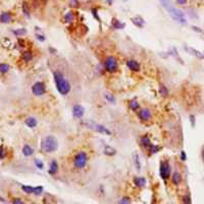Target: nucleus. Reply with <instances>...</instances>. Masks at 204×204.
Instances as JSON below:
<instances>
[{
    "label": "nucleus",
    "mask_w": 204,
    "mask_h": 204,
    "mask_svg": "<svg viewBox=\"0 0 204 204\" xmlns=\"http://www.w3.org/2000/svg\"><path fill=\"white\" fill-rule=\"evenodd\" d=\"M53 78H54V82L56 85V89L59 92V94L62 96L67 95L71 92L72 86L71 83L65 79L63 74L59 71H55L53 72Z\"/></svg>",
    "instance_id": "obj_1"
},
{
    "label": "nucleus",
    "mask_w": 204,
    "mask_h": 204,
    "mask_svg": "<svg viewBox=\"0 0 204 204\" xmlns=\"http://www.w3.org/2000/svg\"><path fill=\"white\" fill-rule=\"evenodd\" d=\"M160 1H161V3H162L164 8L168 11V13L172 17V20L177 21L182 25H186L187 24L186 17H185V13L183 12L182 10H180V9L176 8V7L172 6L171 4V2H169V0H160Z\"/></svg>",
    "instance_id": "obj_2"
},
{
    "label": "nucleus",
    "mask_w": 204,
    "mask_h": 204,
    "mask_svg": "<svg viewBox=\"0 0 204 204\" xmlns=\"http://www.w3.org/2000/svg\"><path fill=\"white\" fill-rule=\"evenodd\" d=\"M41 149L43 150L46 153H53L55 152L57 149H58V141L57 139L52 136V135H49V136L45 137L41 142Z\"/></svg>",
    "instance_id": "obj_3"
},
{
    "label": "nucleus",
    "mask_w": 204,
    "mask_h": 204,
    "mask_svg": "<svg viewBox=\"0 0 204 204\" xmlns=\"http://www.w3.org/2000/svg\"><path fill=\"white\" fill-rule=\"evenodd\" d=\"M104 68L106 72H110V74H113L117 70H118V63H117V59L115 58L114 56H107L104 61Z\"/></svg>",
    "instance_id": "obj_4"
},
{
    "label": "nucleus",
    "mask_w": 204,
    "mask_h": 204,
    "mask_svg": "<svg viewBox=\"0 0 204 204\" xmlns=\"http://www.w3.org/2000/svg\"><path fill=\"white\" fill-rule=\"evenodd\" d=\"M87 161H88L87 153L84 151H81L75 156L74 165H75V167H77L78 169H82L87 165Z\"/></svg>",
    "instance_id": "obj_5"
},
{
    "label": "nucleus",
    "mask_w": 204,
    "mask_h": 204,
    "mask_svg": "<svg viewBox=\"0 0 204 204\" xmlns=\"http://www.w3.org/2000/svg\"><path fill=\"white\" fill-rule=\"evenodd\" d=\"M85 125H86L89 129L94 130L95 132H97V133L108 135V136L111 135L110 130H108L105 126H103V125L97 124V122H85Z\"/></svg>",
    "instance_id": "obj_6"
},
{
    "label": "nucleus",
    "mask_w": 204,
    "mask_h": 204,
    "mask_svg": "<svg viewBox=\"0 0 204 204\" xmlns=\"http://www.w3.org/2000/svg\"><path fill=\"white\" fill-rule=\"evenodd\" d=\"M159 174L161 179L163 181H167L169 177L172 176V167L169 165L168 161H161L160 167H159Z\"/></svg>",
    "instance_id": "obj_7"
},
{
    "label": "nucleus",
    "mask_w": 204,
    "mask_h": 204,
    "mask_svg": "<svg viewBox=\"0 0 204 204\" xmlns=\"http://www.w3.org/2000/svg\"><path fill=\"white\" fill-rule=\"evenodd\" d=\"M46 92V87L43 82H36L32 86V93L35 96H42Z\"/></svg>",
    "instance_id": "obj_8"
},
{
    "label": "nucleus",
    "mask_w": 204,
    "mask_h": 204,
    "mask_svg": "<svg viewBox=\"0 0 204 204\" xmlns=\"http://www.w3.org/2000/svg\"><path fill=\"white\" fill-rule=\"evenodd\" d=\"M138 117L142 122H149L152 118V112L148 108H142L138 111Z\"/></svg>",
    "instance_id": "obj_9"
},
{
    "label": "nucleus",
    "mask_w": 204,
    "mask_h": 204,
    "mask_svg": "<svg viewBox=\"0 0 204 204\" xmlns=\"http://www.w3.org/2000/svg\"><path fill=\"white\" fill-rule=\"evenodd\" d=\"M127 67H128L129 70L132 71V72H140V70H141V65L136 59L127 60Z\"/></svg>",
    "instance_id": "obj_10"
},
{
    "label": "nucleus",
    "mask_w": 204,
    "mask_h": 204,
    "mask_svg": "<svg viewBox=\"0 0 204 204\" xmlns=\"http://www.w3.org/2000/svg\"><path fill=\"white\" fill-rule=\"evenodd\" d=\"M84 113H85V109L82 105H79L77 104L72 107V115L74 117L76 118H82L84 117Z\"/></svg>",
    "instance_id": "obj_11"
},
{
    "label": "nucleus",
    "mask_w": 204,
    "mask_h": 204,
    "mask_svg": "<svg viewBox=\"0 0 204 204\" xmlns=\"http://www.w3.org/2000/svg\"><path fill=\"white\" fill-rule=\"evenodd\" d=\"M184 49L189 53V54L195 56L196 58H199V59H204L203 58V52L199 51V50L195 49V48H192V47H188V46H185Z\"/></svg>",
    "instance_id": "obj_12"
},
{
    "label": "nucleus",
    "mask_w": 204,
    "mask_h": 204,
    "mask_svg": "<svg viewBox=\"0 0 204 204\" xmlns=\"http://www.w3.org/2000/svg\"><path fill=\"white\" fill-rule=\"evenodd\" d=\"M171 178H172V182L174 185H176V186H179V185L182 183V175L180 174V172H175L174 174H172L171 176Z\"/></svg>",
    "instance_id": "obj_13"
},
{
    "label": "nucleus",
    "mask_w": 204,
    "mask_h": 204,
    "mask_svg": "<svg viewBox=\"0 0 204 204\" xmlns=\"http://www.w3.org/2000/svg\"><path fill=\"white\" fill-rule=\"evenodd\" d=\"M57 172H58V163H57L56 160H52L51 162H50L48 172L51 176H53V175H56Z\"/></svg>",
    "instance_id": "obj_14"
},
{
    "label": "nucleus",
    "mask_w": 204,
    "mask_h": 204,
    "mask_svg": "<svg viewBox=\"0 0 204 204\" xmlns=\"http://www.w3.org/2000/svg\"><path fill=\"white\" fill-rule=\"evenodd\" d=\"M12 21V17L9 12H2L0 14V22L2 24H8Z\"/></svg>",
    "instance_id": "obj_15"
},
{
    "label": "nucleus",
    "mask_w": 204,
    "mask_h": 204,
    "mask_svg": "<svg viewBox=\"0 0 204 204\" xmlns=\"http://www.w3.org/2000/svg\"><path fill=\"white\" fill-rule=\"evenodd\" d=\"M134 184L138 188H143L146 186V179L144 177H136V178H134Z\"/></svg>",
    "instance_id": "obj_16"
},
{
    "label": "nucleus",
    "mask_w": 204,
    "mask_h": 204,
    "mask_svg": "<svg viewBox=\"0 0 204 204\" xmlns=\"http://www.w3.org/2000/svg\"><path fill=\"white\" fill-rule=\"evenodd\" d=\"M75 18H76V15H75V12L74 11H67V13L64 14L63 17V20L65 22H67V24H71V22H75Z\"/></svg>",
    "instance_id": "obj_17"
},
{
    "label": "nucleus",
    "mask_w": 204,
    "mask_h": 204,
    "mask_svg": "<svg viewBox=\"0 0 204 204\" xmlns=\"http://www.w3.org/2000/svg\"><path fill=\"white\" fill-rule=\"evenodd\" d=\"M141 145L143 146L144 148H149L150 146H151V140H150V138L149 136H147V135H144V136H142L141 137Z\"/></svg>",
    "instance_id": "obj_18"
},
{
    "label": "nucleus",
    "mask_w": 204,
    "mask_h": 204,
    "mask_svg": "<svg viewBox=\"0 0 204 204\" xmlns=\"http://www.w3.org/2000/svg\"><path fill=\"white\" fill-rule=\"evenodd\" d=\"M111 27H112L113 29L122 30V29H124L125 27H126V24L120 22V21L117 20V18H112V22H111Z\"/></svg>",
    "instance_id": "obj_19"
},
{
    "label": "nucleus",
    "mask_w": 204,
    "mask_h": 204,
    "mask_svg": "<svg viewBox=\"0 0 204 204\" xmlns=\"http://www.w3.org/2000/svg\"><path fill=\"white\" fill-rule=\"evenodd\" d=\"M158 91H159V94H160L161 97H163V98L168 97V94H169L168 89H167V86H164L163 84H159Z\"/></svg>",
    "instance_id": "obj_20"
},
{
    "label": "nucleus",
    "mask_w": 204,
    "mask_h": 204,
    "mask_svg": "<svg viewBox=\"0 0 204 204\" xmlns=\"http://www.w3.org/2000/svg\"><path fill=\"white\" fill-rule=\"evenodd\" d=\"M131 21H132L133 24L136 26V27H138V28H143L144 25H145V21H144L142 17H133Z\"/></svg>",
    "instance_id": "obj_21"
},
{
    "label": "nucleus",
    "mask_w": 204,
    "mask_h": 204,
    "mask_svg": "<svg viewBox=\"0 0 204 204\" xmlns=\"http://www.w3.org/2000/svg\"><path fill=\"white\" fill-rule=\"evenodd\" d=\"M22 154H24L25 156L27 157H29V156H32L34 154V149L31 147L30 145H25L24 147H22Z\"/></svg>",
    "instance_id": "obj_22"
},
{
    "label": "nucleus",
    "mask_w": 204,
    "mask_h": 204,
    "mask_svg": "<svg viewBox=\"0 0 204 204\" xmlns=\"http://www.w3.org/2000/svg\"><path fill=\"white\" fill-rule=\"evenodd\" d=\"M22 59L26 61V62H29L33 59V53L32 51H30V50H26V51L22 52Z\"/></svg>",
    "instance_id": "obj_23"
},
{
    "label": "nucleus",
    "mask_w": 204,
    "mask_h": 204,
    "mask_svg": "<svg viewBox=\"0 0 204 204\" xmlns=\"http://www.w3.org/2000/svg\"><path fill=\"white\" fill-rule=\"evenodd\" d=\"M26 125L29 127V128H31V129H33V128H36L37 127V125H38V122H37V120L35 117H28L26 120Z\"/></svg>",
    "instance_id": "obj_24"
},
{
    "label": "nucleus",
    "mask_w": 204,
    "mask_h": 204,
    "mask_svg": "<svg viewBox=\"0 0 204 204\" xmlns=\"http://www.w3.org/2000/svg\"><path fill=\"white\" fill-rule=\"evenodd\" d=\"M104 154L108 155V156H113V155L117 154V150L111 147V146H107L106 145L104 147Z\"/></svg>",
    "instance_id": "obj_25"
},
{
    "label": "nucleus",
    "mask_w": 204,
    "mask_h": 204,
    "mask_svg": "<svg viewBox=\"0 0 204 204\" xmlns=\"http://www.w3.org/2000/svg\"><path fill=\"white\" fill-rule=\"evenodd\" d=\"M129 106H130V108L132 109L133 111H137V110H139L140 108V104H139V102L137 101V100H131L130 103H129Z\"/></svg>",
    "instance_id": "obj_26"
},
{
    "label": "nucleus",
    "mask_w": 204,
    "mask_h": 204,
    "mask_svg": "<svg viewBox=\"0 0 204 204\" xmlns=\"http://www.w3.org/2000/svg\"><path fill=\"white\" fill-rule=\"evenodd\" d=\"M10 70V67L7 63H0V74H7Z\"/></svg>",
    "instance_id": "obj_27"
},
{
    "label": "nucleus",
    "mask_w": 204,
    "mask_h": 204,
    "mask_svg": "<svg viewBox=\"0 0 204 204\" xmlns=\"http://www.w3.org/2000/svg\"><path fill=\"white\" fill-rule=\"evenodd\" d=\"M22 190L27 194H34L35 192V188L31 186H22Z\"/></svg>",
    "instance_id": "obj_28"
},
{
    "label": "nucleus",
    "mask_w": 204,
    "mask_h": 204,
    "mask_svg": "<svg viewBox=\"0 0 204 204\" xmlns=\"http://www.w3.org/2000/svg\"><path fill=\"white\" fill-rule=\"evenodd\" d=\"M12 33L17 37H22V36H24L27 34V30L26 29H17V30L12 31Z\"/></svg>",
    "instance_id": "obj_29"
},
{
    "label": "nucleus",
    "mask_w": 204,
    "mask_h": 204,
    "mask_svg": "<svg viewBox=\"0 0 204 204\" xmlns=\"http://www.w3.org/2000/svg\"><path fill=\"white\" fill-rule=\"evenodd\" d=\"M148 149H149V151H150V153H151V154H155V153L159 152L160 147H159V146H157V145L151 144V146H150Z\"/></svg>",
    "instance_id": "obj_30"
},
{
    "label": "nucleus",
    "mask_w": 204,
    "mask_h": 204,
    "mask_svg": "<svg viewBox=\"0 0 204 204\" xmlns=\"http://www.w3.org/2000/svg\"><path fill=\"white\" fill-rule=\"evenodd\" d=\"M104 97H105V99H106V101H108L109 103H111V104H114V103H115V97H114L112 94L106 93Z\"/></svg>",
    "instance_id": "obj_31"
},
{
    "label": "nucleus",
    "mask_w": 204,
    "mask_h": 204,
    "mask_svg": "<svg viewBox=\"0 0 204 204\" xmlns=\"http://www.w3.org/2000/svg\"><path fill=\"white\" fill-rule=\"evenodd\" d=\"M139 155L137 154V153H135L134 154V161H135V164H136V167L138 169L141 168V164H140V160H139Z\"/></svg>",
    "instance_id": "obj_32"
},
{
    "label": "nucleus",
    "mask_w": 204,
    "mask_h": 204,
    "mask_svg": "<svg viewBox=\"0 0 204 204\" xmlns=\"http://www.w3.org/2000/svg\"><path fill=\"white\" fill-rule=\"evenodd\" d=\"M35 165L36 167L39 168V169H43L44 168V163H43V161L40 160V159H38L36 158L35 159Z\"/></svg>",
    "instance_id": "obj_33"
},
{
    "label": "nucleus",
    "mask_w": 204,
    "mask_h": 204,
    "mask_svg": "<svg viewBox=\"0 0 204 204\" xmlns=\"http://www.w3.org/2000/svg\"><path fill=\"white\" fill-rule=\"evenodd\" d=\"M22 10H24V13L27 15L28 17H30V10H29V7H28V4H27L26 2L22 3Z\"/></svg>",
    "instance_id": "obj_34"
},
{
    "label": "nucleus",
    "mask_w": 204,
    "mask_h": 204,
    "mask_svg": "<svg viewBox=\"0 0 204 204\" xmlns=\"http://www.w3.org/2000/svg\"><path fill=\"white\" fill-rule=\"evenodd\" d=\"M183 203H184V204H192L190 195L187 194V195H184V196H183Z\"/></svg>",
    "instance_id": "obj_35"
},
{
    "label": "nucleus",
    "mask_w": 204,
    "mask_h": 204,
    "mask_svg": "<svg viewBox=\"0 0 204 204\" xmlns=\"http://www.w3.org/2000/svg\"><path fill=\"white\" fill-rule=\"evenodd\" d=\"M132 203V201H131V198H129V197H122L121 200H120V203L118 204H131Z\"/></svg>",
    "instance_id": "obj_36"
},
{
    "label": "nucleus",
    "mask_w": 204,
    "mask_h": 204,
    "mask_svg": "<svg viewBox=\"0 0 204 204\" xmlns=\"http://www.w3.org/2000/svg\"><path fill=\"white\" fill-rule=\"evenodd\" d=\"M43 187H41V186H38V187H35V192H34V194L35 195H41L42 193H43Z\"/></svg>",
    "instance_id": "obj_37"
},
{
    "label": "nucleus",
    "mask_w": 204,
    "mask_h": 204,
    "mask_svg": "<svg viewBox=\"0 0 204 204\" xmlns=\"http://www.w3.org/2000/svg\"><path fill=\"white\" fill-rule=\"evenodd\" d=\"M189 121L191 122V126L194 128V127L196 126V117H195L194 114H191L190 115V117H189Z\"/></svg>",
    "instance_id": "obj_38"
},
{
    "label": "nucleus",
    "mask_w": 204,
    "mask_h": 204,
    "mask_svg": "<svg viewBox=\"0 0 204 204\" xmlns=\"http://www.w3.org/2000/svg\"><path fill=\"white\" fill-rule=\"evenodd\" d=\"M70 5L72 7H74V8L78 7L79 6V0H70Z\"/></svg>",
    "instance_id": "obj_39"
},
{
    "label": "nucleus",
    "mask_w": 204,
    "mask_h": 204,
    "mask_svg": "<svg viewBox=\"0 0 204 204\" xmlns=\"http://www.w3.org/2000/svg\"><path fill=\"white\" fill-rule=\"evenodd\" d=\"M191 29L193 30L194 32H196V33H199V34H202V33H203V30L200 29V28H198V27H196V26H192Z\"/></svg>",
    "instance_id": "obj_40"
},
{
    "label": "nucleus",
    "mask_w": 204,
    "mask_h": 204,
    "mask_svg": "<svg viewBox=\"0 0 204 204\" xmlns=\"http://www.w3.org/2000/svg\"><path fill=\"white\" fill-rule=\"evenodd\" d=\"M180 156H181V160H182V161H186L187 160V154H186V152H185L184 150L181 151Z\"/></svg>",
    "instance_id": "obj_41"
},
{
    "label": "nucleus",
    "mask_w": 204,
    "mask_h": 204,
    "mask_svg": "<svg viewBox=\"0 0 204 204\" xmlns=\"http://www.w3.org/2000/svg\"><path fill=\"white\" fill-rule=\"evenodd\" d=\"M36 38H37V40H39L40 42H44V41L46 40L45 36H44V35H40V34H37Z\"/></svg>",
    "instance_id": "obj_42"
},
{
    "label": "nucleus",
    "mask_w": 204,
    "mask_h": 204,
    "mask_svg": "<svg viewBox=\"0 0 204 204\" xmlns=\"http://www.w3.org/2000/svg\"><path fill=\"white\" fill-rule=\"evenodd\" d=\"M12 204H26V203L22 201V199H20V198H15V199H13Z\"/></svg>",
    "instance_id": "obj_43"
},
{
    "label": "nucleus",
    "mask_w": 204,
    "mask_h": 204,
    "mask_svg": "<svg viewBox=\"0 0 204 204\" xmlns=\"http://www.w3.org/2000/svg\"><path fill=\"white\" fill-rule=\"evenodd\" d=\"M176 2H177V4H179V5H186L188 0H176Z\"/></svg>",
    "instance_id": "obj_44"
},
{
    "label": "nucleus",
    "mask_w": 204,
    "mask_h": 204,
    "mask_svg": "<svg viewBox=\"0 0 204 204\" xmlns=\"http://www.w3.org/2000/svg\"><path fill=\"white\" fill-rule=\"evenodd\" d=\"M92 13H93L94 17L96 18V20H97L98 22H100V18L98 17V15H97V9H96V8H93V9H92Z\"/></svg>",
    "instance_id": "obj_45"
},
{
    "label": "nucleus",
    "mask_w": 204,
    "mask_h": 204,
    "mask_svg": "<svg viewBox=\"0 0 204 204\" xmlns=\"http://www.w3.org/2000/svg\"><path fill=\"white\" fill-rule=\"evenodd\" d=\"M4 149H3V147H0V159H2L3 157H4Z\"/></svg>",
    "instance_id": "obj_46"
},
{
    "label": "nucleus",
    "mask_w": 204,
    "mask_h": 204,
    "mask_svg": "<svg viewBox=\"0 0 204 204\" xmlns=\"http://www.w3.org/2000/svg\"><path fill=\"white\" fill-rule=\"evenodd\" d=\"M49 51H50V52H53V54H55V53L57 52L56 50H55L54 48H52V47H49Z\"/></svg>",
    "instance_id": "obj_47"
},
{
    "label": "nucleus",
    "mask_w": 204,
    "mask_h": 204,
    "mask_svg": "<svg viewBox=\"0 0 204 204\" xmlns=\"http://www.w3.org/2000/svg\"><path fill=\"white\" fill-rule=\"evenodd\" d=\"M201 156H202V159L204 161V148L202 149V151H201Z\"/></svg>",
    "instance_id": "obj_48"
},
{
    "label": "nucleus",
    "mask_w": 204,
    "mask_h": 204,
    "mask_svg": "<svg viewBox=\"0 0 204 204\" xmlns=\"http://www.w3.org/2000/svg\"><path fill=\"white\" fill-rule=\"evenodd\" d=\"M107 2H108V3H109V4L111 5V3H112V0H107Z\"/></svg>",
    "instance_id": "obj_49"
}]
</instances>
